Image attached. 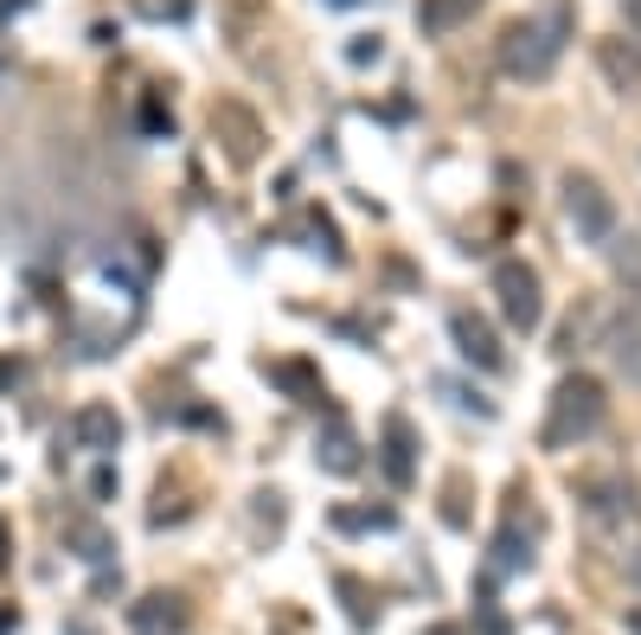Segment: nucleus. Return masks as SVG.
<instances>
[{"label": "nucleus", "instance_id": "1", "mask_svg": "<svg viewBox=\"0 0 641 635\" xmlns=\"http://www.w3.org/2000/svg\"><path fill=\"white\" fill-rule=\"evenodd\" d=\"M565 39H571V0H552L539 20H513V26L500 33V72L520 77V84L552 77L559 52H565Z\"/></svg>", "mask_w": 641, "mask_h": 635}, {"label": "nucleus", "instance_id": "2", "mask_svg": "<svg viewBox=\"0 0 641 635\" xmlns=\"http://www.w3.org/2000/svg\"><path fill=\"white\" fill-rule=\"evenodd\" d=\"M604 412H609V398L590 373L559 379L552 417H545V449H571V444H584V437H597V430H604Z\"/></svg>", "mask_w": 641, "mask_h": 635}, {"label": "nucleus", "instance_id": "3", "mask_svg": "<svg viewBox=\"0 0 641 635\" xmlns=\"http://www.w3.org/2000/svg\"><path fill=\"white\" fill-rule=\"evenodd\" d=\"M494 302H500V315H507V328H520L532 335L539 321H545V289H539V270L520 258H500L494 263Z\"/></svg>", "mask_w": 641, "mask_h": 635}, {"label": "nucleus", "instance_id": "4", "mask_svg": "<svg viewBox=\"0 0 641 635\" xmlns=\"http://www.w3.org/2000/svg\"><path fill=\"white\" fill-rule=\"evenodd\" d=\"M565 219L584 244H609L616 238V199L604 193L597 174H565Z\"/></svg>", "mask_w": 641, "mask_h": 635}, {"label": "nucleus", "instance_id": "5", "mask_svg": "<svg viewBox=\"0 0 641 635\" xmlns=\"http://www.w3.org/2000/svg\"><path fill=\"white\" fill-rule=\"evenodd\" d=\"M450 335H455V347H462V360H468V366H482V373H500V366H507V347H500V335H494L488 315L455 308V315H450Z\"/></svg>", "mask_w": 641, "mask_h": 635}, {"label": "nucleus", "instance_id": "6", "mask_svg": "<svg viewBox=\"0 0 641 635\" xmlns=\"http://www.w3.org/2000/svg\"><path fill=\"white\" fill-rule=\"evenodd\" d=\"M378 462H385V482H391V488H411V475H417V430H411V417H405V412L385 417Z\"/></svg>", "mask_w": 641, "mask_h": 635}, {"label": "nucleus", "instance_id": "7", "mask_svg": "<svg viewBox=\"0 0 641 635\" xmlns=\"http://www.w3.org/2000/svg\"><path fill=\"white\" fill-rule=\"evenodd\" d=\"M212 135L225 142V154L237 161V167H251V161H257V142H264L257 116L244 110V103H219V110H212Z\"/></svg>", "mask_w": 641, "mask_h": 635}, {"label": "nucleus", "instance_id": "8", "mask_svg": "<svg viewBox=\"0 0 641 635\" xmlns=\"http://www.w3.org/2000/svg\"><path fill=\"white\" fill-rule=\"evenodd\" d=\"M314 462H321L328 475H353V469L366 462V456H360V437H353V424H346L340 412L321 424V437H314Z\"/></svg>", "mask_w": 641, "mask_h": 635}, {"label": "nucleus", "instance_id": "9", "mask_svg": "<svg viewBox=\"0 0 641 635\" xmlns=\"http://www.w3.org/2000/svg\"><path fill=\"white\" fill-rule=\"evenodd\" d=\"M71 437L84 449H97V456H110V449L122 444V417H115L110 405H84V412L71 417Z\"/></svg>", "mask_w": 641, "mask_h": 635}, {"label": "nucleus", "instance_id": "10", "mask_svg": "<svg viewBox=\"0 0 641 635\" xmlns=\"http://www.w3.org/2000/svg\"><path fill=\"white\" fill-rule=\"evenodd\" d=\"M129 623H135L142 635H180L187 629V610H180V598L154 591V598H142L135 610H129Z\"/></svg>", "mask_w": 641, "mask_h": 635}, {"label": "nucleus", "instance_id": "11", "mask_svg": "<svg viewBox=\"0 0 641 635\" xmlns=\"http://www.w3.org/2000/svg\"><path fill=\"white\" fill-rule=\"evenodd\" d=\"M597 65H604V77L616 84V90H641V45H629V39H604V45H597Z\"/></svg>", "mask_w": 641, "mask_h": 635}, {"label": "nucleus", "instance_id": "12", "mask_svg": "<svg viewBox=\"0 0 641 635\" xmlns=\"http://www.w3.org/2000/svg\"><path fill=\"white\" fill-rule=\"evenodd\" d=\"M482 13V0H417V26L436 39V33H455L462 20H475Z\"/></svg>", "mask_w": 641, "mask_h": 635}, {"label": "nucleus", "instance_id": "13", "mask_svg": "<svg viewBox=\"0 0 641 635\" xmlns=\"http://www.w3.org/2000/svg\"><path fill=\"white\" fill-rule=\"evenodd\" d=\"M609 353H616V366L641 385V308H622V321H616V335H609Z\"/></svg>", "mask_w": 641, "mask_h": 635}, {"label": "nucleus", "instance_id": "14", "mask_svg": "<svg viewBox=\"0 0 641 635\" xmlns=\"http://www.w3.org/2000/svg\"><path fill=\"white\" fill-rule=\"evenodd\" d=\"M532 565V533H520V514L494 533V571H527Z\"/></svg>", "mask_w": 641, "mask_h": 635}, {"label": "nucleus", "instance_id": "15", "mask_svg": "<svg viewBox=\"0 0 641 635\" xmlns=\"http://www.w3.org/2000/svg\"><path fill=\"white\" fill-rule=\"evenodd\" d=\"M65 539L77 546V559H84V565H103V559L115 552V546H110V533H103L97 521H71V526H65Z\"/></svg>", "mask_w": 641, "mask_h": 635}, {"label": "nucleus", "instance_id": "16", "mask_svg": "<svg viewBox=\"0 0 641 635\" xmlns=\"http://www.w3.org/2000/svg\"><path fill=\"white\" fill-rule=\"evenodd\" d=\"M269 379H276V385H289L302 405H321V379H314V366H302V360H276Z\"/></svg>", "mask_w": 641, "mask_h": 635}, {"label": "nucleus", "instance_id": "17", "mask_svg": "<svg viewBox=\"0 0 641 635\" xmlns=\"http://www.w3.org/2000/svg\"><path fill=\"white\" fill-rule=\"evenodd\" d=\"M334 526L340 533H391L398 514L391 507H334Z\"/></svg>", "mask_w": 641, "mask_h": 635}, {"label": "nucleus", "instance_id": "18", "mask_svg": "<svg viewBox=\"0 0 641 635\" xmlns=\"http://www.w3.org/2000/svg\"><path fill=\"white\" fill-rule=\"evenodd\" d=\"M302 238H308V251H321L328 263L346 258V251H340V231H334V219H328V212H308V219H302Z\"/></svg>", "mask_w": 641, "mask_h": 635}, {"label": "nucleus", "instance_id": "19", "mask_svg": "<svg viewBox=\"0 0 641 635\" xmlns=\"http://www.w3.org/2000/svg\"><path fill=\"white\" fill-rule=\"evenodd\" d=\"M609 258H616V276L641 289V238H622V244H609Z\"/></svg>", "mask_w": 641, "mask_h": 635}, {"label": "nucleus", "instance_id": "20", "mask_svg": "<svg viewBox=\"0 0 641 635\" xmlns=\"http://www.w3.org/2000/svg\"><path fill=\"white\" fill-rule=\"evenodd\" d=\"M622 501H636L622 482H590V507H597L604 521H616V514H622Z\"/></svg>", "mask_w": 641, "mask_h": 635}, {"label": "nucleus", "instance_id": "21", "mask_svg": "<svg viewBox=\"0 0 641 635\" xmlns=\"http://www.w3.org/2000/svg\"><path fill=\"white\" fill-rule=\"evenodd\" d=\"M378 58H385V39L378 33H360L353 45H346V65H378Z\"/></svg>", "mask_w": 641, "mask_h": 635}, {"label": "nucleus", "instance_id": "22", "mask_svg": "<svg viewBox=\"0 0 641 635\" xmlns=\"http://www.w3.org/2000/svg\"><path fill=\"white\" fill-rule=\"evenodd\" d=\"M20 379H26V366H20V360H0V385H20Z\"/></svg>", "mask_w": 641, "mask_h": 635}, {"label": "nucleus", "instance_id": "23", "mask_svg": "<svg viewBox=\"0 0 641 635\" xmlns=\"http://www.w3.org/2000/svg\"><path fill=\"white\" fill-rule=\"evenodd\" d=\"M20 629V610H13V603H0V635H13Z\"/></svg>", "mask_w": 641, "mask_h": 635}, {"label": "nucleus", "instance_id": "24", "mask_svg": "<svg viewBox=\"0 0 641 635\" xmlns=\"http://www.w3.org/2000/svg\"><path fill=\"white\" fill-rule=\"evenodd\" d=\"M423 635H462V629H455V623H430Z\"/></svg>", "mask_w": 641, "mask_h": 635}, {"label": "nucleus", "instance_id": "25", "mask_svg": "<svg viewBox=\"0 0 641 635\" xmlns=\"http://www.w3.org/2000/svg\"><path fill=\"white\" fill-rule=\"evenodd\" d=\"M622 623H629V635H641V610H629V616H622Z\"/></svg>", "mask_w": 641, "mask_h": 635}, {"label": "nucleus", "instance_id": "26", "mask_svg": "<svg viewBox=\"0 0 641 635\" xmlns=\"http://www.w3.org/2000/svg\"><path fill=\"white\" fill-rule=\"evenodd\" d=\"M0 565H7V521H0Z\"/></svg>", "mask_w": 641, "mask_h": 635}, {"label": "nucleus", "instance_id": "27", "mask_svg": "<svg viewBox=\"0 0 641 635\" xmlns=\"http://www.w3.org/2000/svg\"><path fill=\"white\" fill-rule=\"evenodd\" d=\"M328 7H360V0H328Z\"/></svg>", "mask_w": 641, "mask_h": 635}]
</instances>
